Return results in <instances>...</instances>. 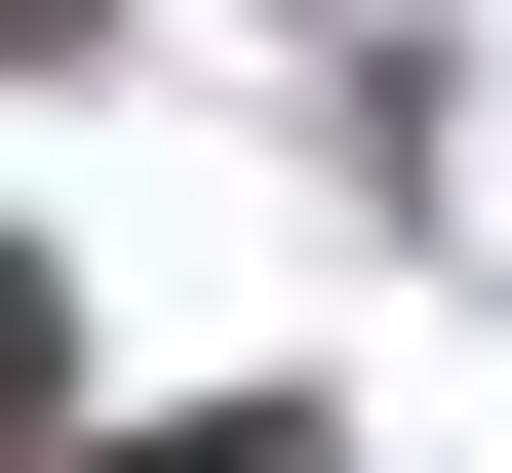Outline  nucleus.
<instances>
[{
    "label": "nucleus",
    "instance_id": "7ed1b4c3",
    "mask_svg": "<svg viewBox=\"0 0 512 473\" xmlns=\"http://www.w3.org/2000/svg\"><path fill=\"white\" fill-rule=\"evenodd\" d=\"M0 40H79V0H0Z\"/></svg>",
    "mask_w": 512,
    "mask_h": 473
},
{
    "label": "nucleus",
    "instance_id": "f257e3e1",
    "mask_svg": "<svg viewBox=\"0 0 512 473\" xmlns=\"http://www.w3.org/2000/svg\"><path fill=\"white\" fill-rule=\"evenodd\" d=\"M40 395H79V316H40V276H0V473H40Z\"/></svg>",
    "mask_w": 512,
    "mask_h": 473
},
{
    "label": "nucleus",
    "instance_id": "f03ea898",
    "mask_svg": "<svg viewBox=\"0 0 512 473\" xmlns=\"http://www.w3.org/2000/svg\"><path fill=\"white\" fill-rule=\"evenodd\" d=\"M158 473H316V434H158Z\"/></svg>",
    "mask_w": 512,
    "mask_h": 473
}]
</instances>
